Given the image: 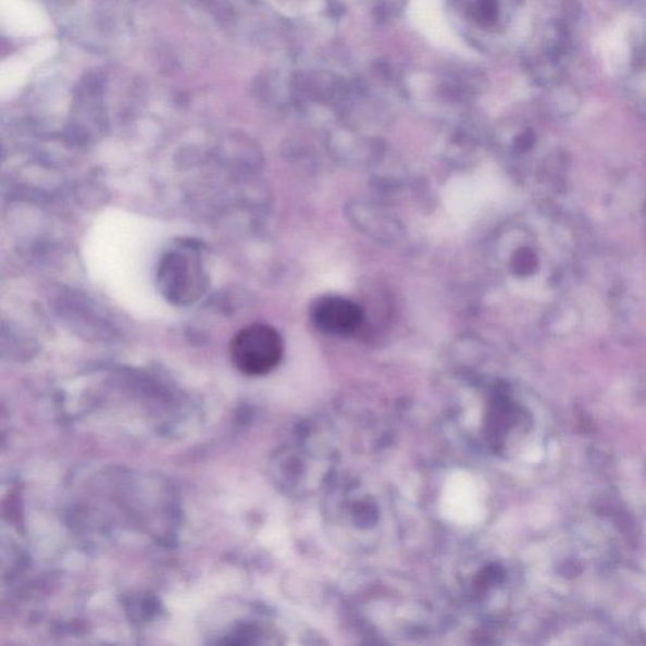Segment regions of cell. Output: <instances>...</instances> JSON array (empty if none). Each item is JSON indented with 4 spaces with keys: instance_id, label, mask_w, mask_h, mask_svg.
I'll return each instance as SVG.
<instances>
[{
    "instance_id": "1",
    "label": "cell",
    "mask_w": 646,
    "mask_h": 646,
    "mask_svg": "<svg viewBox=\"0 0 646 646\" xmlns=\"http://www.w3.org/2000/svg\"><path fill=\"white\" fill-rule=\"evenodd\" d=\"M283 349L285 346L277 330L256 323L236 334L231 353L233 364L240 373L263 376L279 365Z\"/></svg>"
},
{
    "instance_id": "3",
    "label": "cell",
    "mask_w": 646,
    "mask_h": 646,
    "mask_svg": "<svg viewBox=\"0 0 646 646\" xmlns=\"http://www.w3.org/2000/svg\"><path fill=\"white\" fill-rule=\"evenodd\" d=\"M535 266H537V257L533 254V251L526 249L518 251L513 259V268L517 274H531Z\"/></svg>"
},
{
    "instance_id": "2",
    "label": "cell",
    "mask_w": 646,
    "mask_h": 646,
    "mask_svg": "<svg viewBox=\"0 0 646 646\" xmlns=\"http://www.w3.org/2000/svg\"><path fill=\"white\" fill-rule=\"evenodd\" d=\"M312 320L323 333L345 336L357 333L364 321V312L348 298L326 297L313 306Z\"/></svg>"
}]
</instances>
